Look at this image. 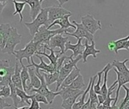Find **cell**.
Here are the masks:
<instances>
[{"label":"cell","instance_id":"cell-42","mask_svg":"<svg viewBox=\"0 0 129 109\" xmlns=\"http://www.w3.org/2000/svg\"><path fill=\"white\" fill-rule=\"evenodd\" d=\"M90 98H88L87 101L84 104V106L81 109H90Z\"/></svg>","mask_w":129,"mask_h":109},{"label":"cell","instance_id":"cell-26","mask_svg":"<svg viewBox=\"0 0 129 109\" xmlns=\"http://www.w3.org/2000/svg\"><path fill=\"white\" fill-rule=\"evenodd\" d=\"M17 94L18 96L19 97V98L21 99V104L22 103H26L28 105H30L31 101H30V100H31V98L34 96V94L33 95H28L24 89H20L18 88H17Z\"/></svg>","mask_w":129,"mask_h":109},{"label":"cell","instance_id":"cell-7","mask_svg":"<svg viewBox=\"0 0 129 109\" xmlns=\"http://www.w3.org/2000/svg\"><path fill=\"white\" fill-rule=\"evenodd\" d=\"M21 35L18 33V30L15 27H12L10 36L7 40L6 45L4 49L2 51L4 53H7L9 55H15V47L18 44L21 43Z\"/></svg>","mask_w":129,"mask_h":109},{"label":"cell","instance_id":"cell-32","mask_svg":"<svg viewBox=\"0 0 129 109\" xmlns=\"http://www.w3.org/2000/svg\"><path fill=\"white\" fill-rule=\"evenodd\" d=\"M97 78V75H95L93 77V82L89 91V98L90 99V103L91 104H98V98H97V94L96 93L94 90V85H95V81Z\"/></svg>","mask_w":129,"mask_h":109},{"label":"cell","instance_id":"cell-47","mask_svg":"<svg viewBox=\"0 0 129 109\" xmlns=\"http://www.w3.org/2000/svg\"><path fill=\"white\" fill-rule=\"evenodd\" d=\"M125 50L128 51L129 50V40L127 41V44H126V46H125Z\"/></svg>","mask_w":129,"mask_h":109},{"label":"cell","instance_id":"cell-20","mask_svg":"<svg viewBox=\"0 0 129 109\" xmlns=\"http://www.w3.org/2000/svg\"><path fill=\"white\" fill-rule=\"evenodd\" d=\"M15 68V70L14 74L12 77V81L13 84L17 88H18L20 89H23V85H22L21 77V72L22 68H20L18 62H16Z\"/></svg>","mask_w":129,"mask_h":109},{"label":"cell","instance_id":"cell-23","mask_svg":"<svg viewBox=\"0 0 129 109\" xmlns=\"http://www.w3.org/2000/svg\"><path fill=\"white\" fill-rule=\"evenodd\" d=\"M107 65H108V67H107L106 70L105 71L104 75H103V86H101L100 93L99 94V95H103L105 98H106V96H107V94H108V90H109V88L107 87V77H108V74L110 71V70L113 68L112 65L110 64V63H108Z\"/></svg>","mask_w":129,"mask_h":109},{"label":"cell","instance_id":"cell-37","mask_svg":"<svg viewBox=\"0 0 129 109\" xmlns=\"http://www.w3.org/2000/svg\"><path fill=\"white\" fill-rule=\"evenodd\" d=\"M11 95V89L9 86H2V89H0V97L8 98L10 97Z\"/></svg>","mask_w":129,"mask_h":109},{"label":"cell","instance_id":"cell-50","mask_svg":"<svg viewBox=\"0 0 129 109\" xmlns=\"http://www.w3.org/2000/svg\"><path fill=\"white\" fill-rule=\"evenodd\" d=\"M40 3H43V1H44V0H40Z\"/></svg>","mask_w":129,"mask_h":109},{"label":"cell","instance_id":"cell-15","mask_svg":"<svg viewBox=\"0 0 129 109\" xmlns=\"http://www.w3.org/2000/svg\"><path fill=\"white\" fill-rule=\"evenodd\" d=\"M28 71L30 74V83L29 84H27V92H30L32 89H39L41 86V81L37 75L36 69H34V68L29 67Z\"/></svg>","mask_w":129,"mask_h":109},{"label":"cell","instance_id":"cell-44","mask_svg":"<svg viewBox=\"0 0 129 109\" xmlns=\"http://www.w3.org/2000/svg\"><path fill=\"white\" fill-rule=\"evenodd\" d=\"M6 3H3V2H0V15L2 14V12H3V11L4 8L6 7Z\"/></svg>","mask_w":129,"mask_h":109},{"label":"cell","instance_id":"cell-11","mask_svg":"<svg viewBox=\"0 0 129 109\" xmlns=\"http://www.w3.org/2000/svg\"><path fill=\"white\" fill-rule=\"evenodd\" d=\"M48 10V16H49V21L51 24L55 21L61 18L62 17L67 15L72 14L70 11L64 9L61 6H51L47 8Z\"/></svg>","mask_w":129,"mask_h":109},{"label":"cell","instance_id":"cell-6","mask_svg":"<svg viewBox=\"0 0 129 109\" xmlns=\"http://www.w3.org/2000/svg\"><path fill=\"white\" fill-rule=\"evenodd\" d=\"M15 68L10 65L9 60H0V86H9Z\"/></svg>","mask_w":129,"mask_h":109},{"label":"cell","instance_id":"cell-16","mask_svg":"<svg viewBox=\"0 0 129 109\" xmlns=\"http://www.w3.org/2000/svg\"><path fill=\"white\" fill-rule=\"evenodd\" d=\"M72 15V14L70 15H67L66 16L62 17L60 19H58L56 21H55L53 23H52L49 27L48 29L49 30V28L52 27L55 25H59L60 28L61 29H64V30H69V28H73V29H76V26L73 24H72L69 21V18Z\"/></svg>","mask_w":129,"mask_h":109},{"label":"cell","instance_id":"cell-8","mask_svg":"<svg viewBox=\"0 0 129 109\" xmlns=\"http://www.w3.org/2000/svg\"><path fill=\"white\" fill-rule=\"evenodd\" d=\"M72 24H75L76 26V30L75 32L73 33H69V32H66L64 34H66L67 36H75L77 39H84L85 38L88 42H92L94 41V37L93 35L91 34L90 33H89L85 27L83 26L82 24H79L75 21H72Z\"/></svg>","mask_w":129,"mask_h":109},{"label":"cell","instance_id":"cell-49","mask_svg":"<svg viewBox=\"0 0 129 109\" xmlns=\"http://www.w3.org/2000/svg\"><path fill=\"white\" fill-rule=\"evenodd\" d=\"M124 109H129V105H127V107H124Z\"/></svg>","mask_w":129,"mask_h":109},{"label":"cell","instance_id":"cell-3","mask_svg":"<svg viewBox=\"0 0 129 109\" xmlns=\"http://www.w3.org/2000/svg\"><path fill=\"white\" fill-rule=\"evenodd\" d=\"M81 59H82V56H79L76 59H73L72 56H71L69 57L68 61L64 62L63 66L61 67V68L59 71V76H58V81L56 83L57 85H56V89H55V92H58V89L61 87L64 80L66 79V77L70 74V73L75 68H78L77 64Z\"/></svg>","mask_w":129,"mask_h":109},{"label":"cell","instance_id":"cell-19","mask_svg":"<svg viewBox=\"0 0 129 109\" xmlns=\"http://www.w3.org/2000/svg\"><path fill=\"white\" fill-rule=\"evenodd\" d=\"M60 96L62 100L67 99L69 98H72L73 96H75L78 94L84 93V91L82 89H75L69 87H64V88H60Z\"/></svg>","mask_w":129,"mask_h":109},{"label":"cell","instance_id":"cell-39","mask_svg":"<svg viewBox=\"0 0 129 109\" xmlns=\"http://www.w3.org/2000/svg\"><path fill=\"white\" fill-rule=\"evenodd\" d=\"M35 98L36 100L38 101V102H41V103H43L44 104H48L49 102L46 99V98L41 95V94H39V93H35Z\"/></svg>","mask_w":129,"mask_h":109},{"label":"cell","instance_id":"cell-1","mask_svg":"<svg viewBox=\"0 0 129 109\" xmlns=\"http://www.w3.org/2000/svg\"><path fill=\"white\" fill-rule=\"evenodd\" d=\"M66 32L72 33L71 30H64V29H56V30H49L46 27L43 26L40 28L39 31L35 34V36L33 37V41L38 42L40 45V47L43 48V45H49V41L55 35L58 34H63Z\"/></svg>","mask_w":129,"mask_h":109},{"label":"cell","instance_id":"cell-12","mask_svg":"<svg viewBox=\"0 0 129 109\" xmlns=\"http://www.w3.org/2000/svg\"><path fill=\"white\" fill-rule=\"evenodd\" d=\"M35 56L37 58H38L40 61V64H36L33 59V58H31L30 59V62H31V65H27V68L29 67H33L36 69V71H40L41 70L43 72H46V73H53V72H55L57 71V68H56V66L52 65V64H46L44 61H43V56H40L37 54H35Z\"/></svg>","mask_w":129,"mask_h":109},{"label":"cell","instance_id":"cell-14","mask_svg":"<svg viewBox=\"0 0 129 109\" xmlns=\"http://www.w3.org/2000/svg\"><path fill=\"white\" fill-rule=\"evenodd\" d=\"M84 45H85V48H84V52L82 54V59H83V63L84 64L87 63L88 56H91L94 59H96V55L100 53V50L96 48V44H95L94 41L92 42L90 45H89L88 41L86 39Z\"/></svg>","mask_w":129,"mask_h":109},{"label":"cell","instance_id":"cell-34","mask_svg":"<svg viewBox=\"0 0 129 109\" xmlns=\"http://www.w3.org/2000/svg\"><path fill=\"white\" fill-rule=\"evenodd\" d=\"M86 85L84 81V77L81 74H80L73 82L71 85H69L68 87L75 89H82V88L85 87Z\"/></svg>","mask_w":129,"mask_h":109},{"label":"cell","instance_id":"cell-24","mask_svg":"<svg viewBox=\"0 0 129 109\" xmlns=\"http://www.w3.org/2000/svg\"><path fill=\"white\" fill-rule=\"evenodd\" d=\"M92 82H93V77H91L90 78L89 83H88V85H87V86L86 90H84V93L80 96V97H81L80 100H79L78 101L75 102V104L74 106H73V109H81V108L84 106V104L86 103V102H85V98H86V95H87V93H89V91H90V89Z\"/></svg>","mask_w":129,"mask_h":109},{"label":"cell","instance_id":"cell-30","mask_svg":"<svg viewBox=\"0 0 129 109\" xmlns=\"http://www.w3.org/2000/svg\"><path fill=\"white\" fill-rule=\"evenodd\" d=\"M83 94V93H82ZM82 94H78L75 96H73L72 98H67V99H64L62 100L61 107L64 109H73V106L76 102V100L78 99V98L79 96H81Z\"/></svg>","mask_w":129,"mask_h":109},{"label":"cell","instance_id":"cell-36","mask_svg":"<svg viewBox=\"0 0 129 109\" xmlns=\"http://www.w3.org/2000/svg\"><path fill=\"white\" fill-rule=\"evenodd\" d=\"M124 88V89L125 90V97L123 100V101L121 103V104L119 105V109H124V107H125V105L127 104V103L129 101V88L127 87L125 85H124L122 86Z\"/></svg>","mask_w":129,"mask_h":109},{"label":"cell","instance_id":"cell-40","mask_svg":"<svg viewBox=\"0 0 129 109\" xmlns=\"http://www.w3.org/2000/svg\"><path fill=\"white\" fill-rule=\"evenodd\" d=\"M12 105L10 104H9L5 99L4 98L0 97V109H4L5 107H11Z\"/></svg>","mask_w":129,"mask_h":109},{"label":"cell","instance_id":"cell-41","mask_svg":"<svg viewBox=\"0 0 129 109\" xmlns=\"http://www.w3.org/2000/svg\"><path fill=\"white\" fill-rule=\"evenodd\" d=\"M5 46H6V42H5L4 38L2 36V34H0V50L3 51L4 49Z\"/></svg>","mask_w":129,"mask_h":109},{"label":"cell","instance_id":"cell-46","mask_svg":"<svg viewBox=\"0 0 129 109\" xmlns=\"http://www.w3.org/2000/svg\"><path fill=\"white\" fill-rule=\"evenodd\" d=\"M15 109H29V107L28 106H23V107H14Z\"/></svg>","mask_w":129,"mask_h":109},{"label":"cell","instance_id":"cell-5","mask_svg":"<svg viewBox=\"0 0 129 109\" xmlns=\"http://www.w3.org/2000/svg\"><path fill=\"white\" fill-rule=\"evenodd\" d=\"M36 73H37V75L38 76V77L40 78V80L41 81V86L39 89H32L30 90V92L39 93V94L44 95L46 98L49 104H52L55 97L60 95V92L59 91L58 92H54L52 90H49L48 89V86L46 85L43 74H41L40 71H36Z\"/></svg>","mask_w":129,"mask_h":109},{"label":"cell","instance_id":"cell-45","mask_svg":"<svg viewBox=\"0 0 129 109\" xmlns=\"http://www.w3.org/2000/svg\"><path fill=\"white\" fill-rule=\"evenodd\" d=\"M57 2L58 3L59 6L62 7V6H63L64 4H66V3H67L69 2V0H57Z\"/></svg>","mask_w":129,"mask_h":109},{"label":"cell","instance_id":"cell-13","mask_svg":"<svg viewBox=\"0 0 129 109\" xmlns=\"http://www.w3.org/2000/svg\"><path fill=\"white\" fill-rule=\"evenodd\" d=\"M82 39H78L76 44H72L70 41L67 42V43L66 44V51L69 50L72 51L73 54L72 56L73 59H76L79 56H82L85 48L84 44H82Z\"/></svg>","mask_w":129,"mask_h":109},{"label":"cell","instance_id":"cell-10","mask_svg":"<svg viewBox=\"0 0 129 109\" xmlns=\"http://www.w3.org/2000/svg\"><path fill=\"white\" fill-rule=\"evenodd\" d=\"M69 40L68 36H63L62 34H58L52 37L49 41V47L54 49L55 48H59V54L64 55L66 53V44Z\"/></svg>","mask_w":129,"mask_h":109},{"label":"cell","instance_id":"cell-35","mask_svg":"<svg viewBox=\"0 0 129 109\" xmlns=\"http://www.w3.org/2000/svg\"><path fill=\"white\" fill-rule=\"evenodd\" d=\"M107 67H108V65H106L102 71L97 72V74L96 75L98 77V80H97V83L94 85V90H95V92H96V93L97 95H99L100 93V91H101V85H100V83H101L102 77H103V75H104V72L106 70Z\"/></svg>","mask_w":129,"mask_h":109},{"label":"cell","instance_id":"cell-38","mask_svg":"<svg viewBox=\"0 0 129 109\" xmlns=\"http://www.w3.org/2000/svg\"><path fill=\"white\" fill-rule=\"evenodd\" d=\"M29 109H41L40 102H38L35 98V93H34V96L31 98V104L29 107Z\"/></svg>","mask_w":129,"mask_h":109},{"label":"cell","instance_id":"cell-48","mask_svg":"<svg viewBox=\"0 0 129 109\" xmlns=\"http://www.w3.org/2000/svg\"><path fill=\"white\" fill-rule=\"evenodd\" d=\"M8 0H0V2H3V3H7Z\"/></svg>","mask_w":129,"mask_h":109},{"label":"cell","instance_id":"cell-29","mask_svg":"<svg viewBox=\"0 0 129 109\" xmlns=\"http://www.w3.org/2000/svg\"><path fill=\"white\" fill-rule=\"evenodd\" d=\"M128 40H129V35L127 36L126 37L121 38L119 39L113 41L114 44H115V50H114V51H115V53L116 55L118 53L119 50L125 49V46H126V44H127Z\"/></svg>","mask_w":129,"mask_h":109},{"label":"cell","instance_id":"cell-2","mask_svg":"<svg viewBox=\"0 0 129 109\" xmlns=\"http://www.w3.org/2000/svg\"><path fill=\"white\" fill-rule=\"evenodd\" d=\"M25 27L28 29L30 34L31 36H34L35 34L39 31L40 28L43 26H45L48 28L50 25L49 21V16H48V10L47 8L43 9L40 13L37 15V17L30 23L25 22Z\"/></svg>","mask_w":129,"mask_h":109},{"label":"cell","instance_id":"cell-18","mask_svg":"<svg viewBox=\"0 0 129 109\" xmlns=\"http://www.w3.org/2000/svg\"><path fill=\"white\" fill-rule=\"evenodd\" d=\"M27 4L29 5L30 6V15L31 17L32 21H34L37 15L40 13L42 9V3H40V0H24Z\"/></svg>","mask_w":129,"mask_h":109},{"label":"cell","instance_id":"cell-9","mask_svg":"<svg viewBox=\"0 0 129 109\" xmlns=\"http://www.w3.org/2000/svg\"><path fill=\"white\" fill-rule=\"evenodd\" d=\"M81 24L85 27V29L93 35H94L97 30L102 29L100 21L96 20L91 15H87L81 17Z\"/></svg>","mask_w":129,"mask_h":109},{"label":"cell","instance_id":"cell-22","mask_svg":"<svg viewBox=\"0 0 129 109\" xmlns=\"http://www.w3.org/2000/svg\"><path fill=\"white\" fill-rule=\"evenodd\" d=\"M81 74V69H79L78 68H75L71 73L70 74L66 77V79L64 80V82L62 83L61 86L60 88H64V87H68L69 85H71L72 83V82Z\"/></svg>","mask_w":129,"mask_h":109},{"label":"cell","instance_id":"cell-17","mask_svg":"<svg viewBox=\"0 0 129 109\" xmlns=\"http://www.w3.org/2000/svg\"><path fill=\"white\" fill-rule=\"evenodd\" d=\"M114 69V71L115 72L116 74V76H117V82H118V87H117V89H116V95H115V101L113 102L112 104H116L118 101V96H119V92H120V89L124 86L125 85L126 83H129V77L127 76H126L125 74H121L120 73L119 71H118L115 68H113Z\"/></svg>","mask_w":129,"mask_h":109},{"label":"cell","instance_id":"cell-28","mask_svg":"<svg viewBox=\"0 0 129 109\" xmlns=\"http://www.w3.org/2000/svg\"><path fill=\"white\" fill-rule=\"evenodd\" d=\"M12 3L14 4V6H15V12L13 13V15H15L16 14H18L20 15V22H22L23 19H24V17L22 15V11L24 10V6H26V3L25 2H18L16 0H12Z\"/></svg>","mask_w":129,"mask_h":109},{"label":"cell","instance_id":"cell-51","mask_svg":"<svg viewBox=\"0 0 129 109\" xmlns=\"http://www.w3.org/2000/svg\"><path fill=\"white\" fill-rule=\"evenodd\" d=\"M50 109H53V108H50Z\"/></svg>","mask_w":129,"mask_h":109},{"label":"cell","instance_id":"cell-43","mask_svg":"<svg viewBox=\"0 0 129 109\" xmlns=\"http://www.w3.org/2000/svg\"><path fill=\"white\" fill-rule=\"evenodd\" d=\"M107 46H108V48H109V51H114L115 50V44H114V42L113 41L109 42L107 44Z\"/></svg>","mask_w":129,"mask_h":109},{"label":"cell","instance_id":"cell-27","mask_svg":"<svg viewBox=\"0 0 129 109\" xmlns=\"http://www.w3.org/2000/svg\"><path fill=\"white\" fill-rule=\"evenodd\" d=\"M43 74L45 77V80L47 86H50L52 83H57L58 79V76H59V72L55 71L53 73H46V72H43Z\"/></svg>","mask_w":129,"mask_h":109},{"label":"cell","instance_id":"cell-25","mask_svg":"<svg viewBox=\"0 0 129 109\" xmlns=\"http://www.w3.org/2000/svg\"><path fill=\"white\" fill-rule=\"evenodd\" d=\"M21 77L22 80V85L24 90L27 92V81H30V74L28 71V68L25 66L24 64L21 65Z\"/></svg>","mask_w":129,"mask_h":109},{"label":"cell","instance_id":"cell-21","mask_svg":"<svg viewBox=\"0 0 129 109\" xmlns=\"http://www.w3.org/2000/svg\"><path fill=\"white\" fill-rule=\"evenodd\" d=\"M127 61H128V59H126L122 62H119L118 60H114L113 62L112 63V65L113 68H115L118 71H119L121 74H125L126 76H127L129 77V69L126 66V63Z\"/></svg>","mask_w":129,"mask_h":109},{"label":"cell","instance_id":"cell-31","mask_svg":"<svg viewBox=\"0 0 129 109\" xmlns=\"http://www.w3.org/2000/svg\"><path fill=\"white\" fill-rule=\"evenodd\" d=\"M12 27L10 25V24H0V34H2V36H3L6 45L7 40L10 36Z\"/></svg>","mask_w":129,"mask_h":109},{"label":"cell","instance_id":"cell-33","mask_svg":"<svg viewBox=\"0 0 129 109\" xmlns=\"http://www.w3.org/2000/svg\"><path fill=\"white\" fill-rule=\"evenodd\" d=\"M9 87L11 89V95H10V97H11V98L13 101L14 107H18V105L21 104V99L19 98V97L18 96V94H17V90H16L17 89V87L13 84L12 81L10 83Z\"/></svg>","mask_w":129,"mask_h":109},{"label":"cell","instance_id":"cell-4","mask_svg":"<svg viewBox=\"0 0 129 109\" xmlns=\"http://www.w3.org/2000/svg\"><path fill=\"white\" fill-rule=\"evenodd\" d=\"M40 45L38 42H34L33 40L30 41L24 48L19 49V50H15V58L18 61V62L21 65H23L22 60L23 59H27L28 65L30 63V59L33 58V56L37 53L38 49H40Z\"/></svg>","mask_w":129,"mask_h":109}]
</instances>
